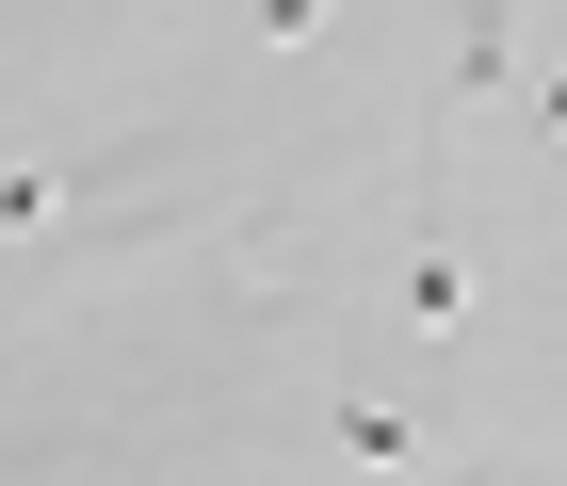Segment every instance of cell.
Returning <instances> with one entry per match:
<instances>
[{
	"label": "cell",
	"mask_w": 567,
	"mask_h": 486,
	"mask_svg": "<svg viewBox=\"0 0 567 486\" xmlns=\"http://www.w3.org/2000/svg\"><path fill=\"white\" fill-rule=\"evenodd\" d=\"M405 309H422V341H471V276H454L437 227H422V260H405Z\"/></svg>",
	"instance_id": "cell-1"
},
{
	"label": "cell",
	"mask_w": 567,
	"mask_h": 486,
	"mask_svg": "<svg viewBox=\"0 0 567 486\" xmlns=\"http://www.w3.org/2000/svg\"><path fill=\"white\" fill-rule=\"evenodd\" d=\"M341 454H357V471H405V486H437V471H422V422H405V405H341Z\"/></svg>",
	"instance_id": "cell-2"
},
{
	"label": "cell",
	"mask_w": 567,
	"mask_h": 486,
	"mask_svg": "<svg viewBox=\"0 0 567 486\" xmlns=\"http://www.w3.org/2000/svg\"><path fill=\"white\" fill-rule=\"evenodd\" d=\"M49 227H65V178H49V163H0V244H49Z\"/></svg>",
	"instance_id": "cell-3"
},
{
	"label": "cell",
	"mask_w": 567,
	"mask_h": 486,
	"mask_svg": "<svg viewBox=\"0 0 567 486\" xmlns=\"http://www.w3.org/2000/svg\"><path fill=\"white\" fill-rule=\"evenodd\" d=\"M503 49H519V0H486L471 49H454V97H503Z\"/></svg>",
	"instance_id": "cell-4"
},
{
	"label": "cell",
	"mask_w": 567,
	"mask_h": 486,
	"mask_svg": "<svg viewBox=\"0 0 567 486\" xmlns=\"http://www.w3.org/2000/svg\"><path fill=\"white\" fill-rule=\"evenodd\" d=\"M324 33V0H260V49H308Z\"/></svg>",
	"instance_id": "cell-5"
},
{
	"label": "cell",
	"mask_w": 567,
	"mask_h": 486,
	"mask_svg": "<svg viewBox=\"0 0 567 486\" xmlns=\"http://www.w3.org/2000/svg\"><path fill=\"white\" fill-rule=\"evenodd\" d=\"M535 131H567V65H551V82H535Z\"/></svg>",
	"instance_id": "cell-6"
},
{
	"label": "cell",
	"mask_w": 567,
	"mask_h": 486,
	"mask_svg": "<svg viewBox=\"0 0 567 486\" xmlns=\"http://www.w3.org/2000/svg\"><path fill=\"white\" fill-rule=\"evenodd\" d=\"M454 17H486V0H454Z\"/></svg>",
	"instance_id": "cell-7"
}]
</instances>
